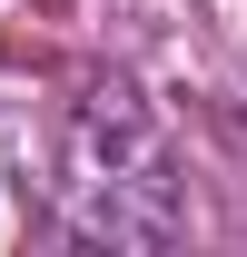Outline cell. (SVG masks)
Instances as JSON below:
<instances>
[{
  "label": "cell",
  "instance_id": "1",
  "mask_svg": "<svg viewBox=\"0 0 247 257\" xmlns=\"http://www.w3.org/2000/svg\"><path fill=\"white\" fill-rule=\"evenodd\" d=\"M60 208L89 247H168L188 227L178 168H168V139H158L149 99L129 79H99L79 109H69L60 139Z\"/></svg>",
  "mask_w": 247,
  "mask_h": 257
}]
</instances>
